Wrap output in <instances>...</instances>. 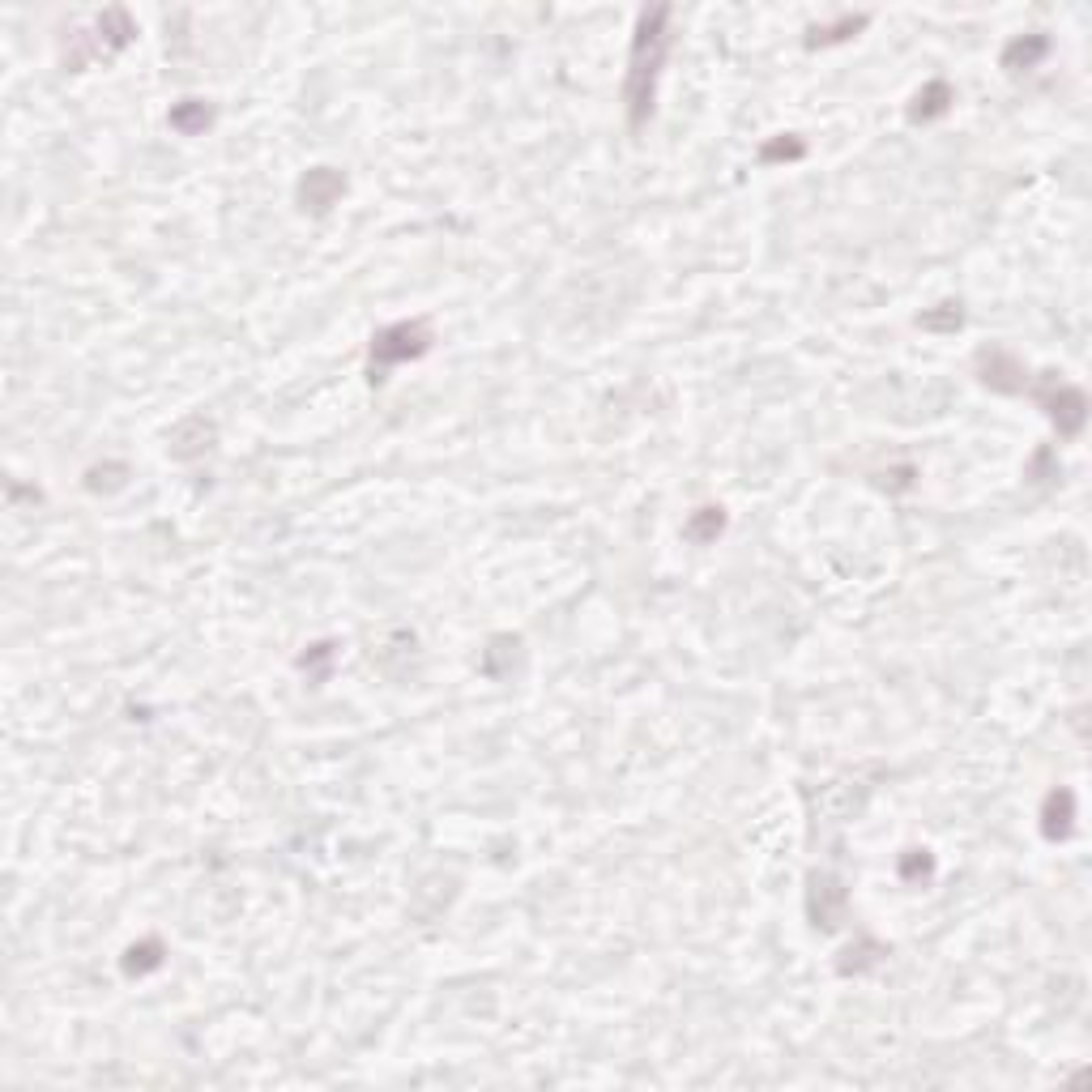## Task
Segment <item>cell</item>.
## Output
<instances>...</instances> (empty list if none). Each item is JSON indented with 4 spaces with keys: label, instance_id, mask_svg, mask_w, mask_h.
<instances>
[{
    "label": "cell",
    "instance_id": "9a60e30c",
    "mask_svg": "<svg viewBox=\"0 0 1092 1092\" xmlns=\"http://www.w3.org/2000/svg\"><path fill=\"white\" fill-rule=\"evenodd\" d=\"M802 154H807V146L798 137H777L760 150V163H790V158H802Z\"/></svg>",
    "mask_w": 1092,
    "mask_h": 1092
},
{
    "label": "cell",
    "instance_id": "5b68a950",
    "mask_svg": "<svg viewBox=\"0 0 1092 1092\" xmlns=\"http://www.w3.org/2000/svg\"><path fill=\"white\" fill-rule=\"evenodd\" d=\"M342 192H346V180H342V171H333V167H312L299 180V201H303V210H312V214L333 210V205L342 201Z\"/></svg>",
    "mask_w": 1092,
    "mask_h": 1092
},
{
    "label": "cell",
    "instance_id": "6da1fadb",
    "mask_svg": "<svg viewBox=\"0 0 1092 1092\" xmlns=\"http://www.w3.org/2000/svg\"><path fill=\"white\" fill-rule=\"evenodd\" d=\"M670 9L657 5L645 9L636 22V39H632V56H628V82H623V103H628V124L645 128V120L653 116V99H657V77H662V64L670 52Z\"/></svg>",
    "mask_w": 1092,
    "mask_h": 1092
},
{
    "label": "cell",
    "instance_id": "9c48e42d",
    "mask_svg": "<svg viewBox=\"0 0 1092 1092\" xmlns=\"http://www.w3.org/2000/svg\"><path fill=\"white\" fill-rule=\"evenodd\" d=\"M137 30H133V22H128V13L124 9H107L103 18H99V35H94V56H107V52H120V47L133 39Z\"/></svg>",
    "mask_w": 1092,
    "mask_h": 1092
},
{
    "label": "cell",
    "instance_id": "7a4b0ae2",
    "mask_svg": "<svg viewBox=\"0 0 1092 1092\" xmlns=\"http://www.w3.org/2000/svg\"><path fill=\"white\" fill-rule=\"evenodd\" d=\"M431 350V325L427 320H397V325L380 329L372 337V355H367V380L380 384L397 363L423 359Z\"/></svg>",
    "mask_w": 1092,
    "mask_h": 1092
},
{
    "label": "cell",
    "instance_id": "d6986e66",
    "mask_svg": "<svg viewBox=\"0 0 1092 1092\" xmlns=\"http://www.w3.org/2000/svg\"><path fill=\"white\" fill-rule=\"evenodd\" d=\"M905 875H930V858L926 854H918V849H913V858H905V866H901Z\"/></svg>",
    "mask_w": 1092,
    "mask_h": 1092
},
{
    "label": "cell",
    "instance_id": "8fae6325",
    "mask_svg": "<svg viewBox=\"0 0 1092 1092\" xmlns=\"http://www.w3.org/2000/svg\"><path fill=\"white\" fill-rule=\"evenodd\" d=\"M952 107V90H947V82H930L918 99H913V107H909V120H935V116H943V111Z\"/></svg>",
    "mask_w": 1092,
    "mask_h": 1092
},
{
    "label": "cell",
    "instance_id": "8992f818",
    "mask_svg": "<svg viewBox=\"0 0 1092 1092\" xmlns=\"http://www.w3.org/2000/svg\"><path fill=\"white\" fill-rule=\"evenodd\" d=\"M210 444H214V423L210 419H184L180 427L171 431V453L180 457V461H192V457H201V453H210Z\"/></svg>",
    "mask_w": 1092,
    "mask_h": 1092
},
{
    "label": "cell",
    "instance_id": "4fadbf2b",
    "mask_svg": "<svg viewBox=\"0 0 1092 1092\" xmlns=\"http://www.w3.org/2000/svg\"><path fill=\"white\" fill-rule=\"evenodd\" d=\"M158 965H163V943H158V939L133 943V947L124 952V973H128V977H146V973H154Z\"/></svg>",
    "mask_w": 1092,
    "mask_h": 1092
},
{
    "label": "cell",
    "instance_id": "5bb4252c",
    "mask_svg": "<svg viewBox=\"0 0 1092 1092\" xmlns=\"http://www.w3.org/2000/svg\"><path fill=\"white\" fill-rule=\"evenodd\" d=\"M210 120H214V111L205 107L201 99H184L180 107L171 111V128H180L184 137H192V133H205V128H210Z\"/></svg>",
    "mask_w": 1092,
    "mask_h": 1092
},
{
    "label": "cell",
    "instance_id": "2e32d148",
    "mask_svg": "<svg viewBox=\"0 0 1092 1092\" xmlns=\"http://www.w3.org/2000/svg\"><path fill=\"white\" fill-rule=\"evenodd\" d=\"M922 329H943V333H956L960 329V303H943V312H922L918 316Z\"/></svg>",
    "mask_w": 1092,
    "mask_h": 1092
},
{
    "label": "cell",
    "instance_id": "52a82bcc",
    "mask_svg": "<svg viewBox=\"0 0 1092 1092\" xmlns=\"http://www.w3.org/2000/svg\"><path fill=\"white\" fill-rule=\"evenodd\" d=\"M841 905H845L841 883L828 879V875H815L811 879V918H815V926H837Z\"/></svg>",
    "mask_w": 1092,
    "mask_h": 1092
},
{
    "label": "cell",
    "instance_id": "30bf717a",
    "mask_svg": "<svg viewBox=\"0 0 1092 1092\" xmlns=\"http://www.w3.org/2000/svg\"><path fill=\"white\" fill-rule=\"evenodd\" d=\"M1046 52H1050V39H1046V35H1024V39H1016V43H1011L1007 52H1003V69H1007V73L1033 69V64L1046 56Z\"/></svg>",
    "mask_w": 1092,
    "mask_h": 1092
},
{
    "label": "cell",
    "instance_id": "ac0fdd59",
    "mask_svg": "<svg viewBox=\"0 0 1092 1092\" xmlns=\"http://www.w3.org/2000/svg\"><path fill=\"white\" fill-rule=\"evenodd\" d=\"M329 657H333V649H329V645H312V653H303V657H299V666H303V670H312L316 679H320V674H325V662H329Z\"/></svg>",
    "mask_w": 1092,
    "mask_h": 1092
},
{
    "label": "cell",
    "instance_id": "ba28073f",
    "mask_svg": "<svg viewBox=\"0 0 1092 1092\" xmlns=\"http://www.w3.org/2000/svg\"><path fill=\"white\" fill-rule=\"evenodd\" d=\"M1071 824H1075V798L1071 790H1054L1046 798V807H1041V832H1046V841H1063Z\"/></svg>",
    "mask_w": 1092,
    "mask_h": 1092
},
{
    "label": "cell",
    "instance_id": "e0dca14e",
    "mask_svg": "<svg viewBox=\"0 0 1092 1092\" xmlns=\"http://www.w3.org/2000/svg\"><path fill=\"white\" fill-rule=\"evenodd\" d=\"M862 26H866V18H845L841 26L811 30V47H815V43H841V39H849V35H854V30H862Z\"/></svg>",
    "mask_w": 1092,
    "mask_h": 1092
},
{
    "label": "cell",
    "instance_id": "277c9868",
    "mask_svg": "<svg viewBox=\"0 0 1092 1092\" xmlns=\"http://www.w3.org/2000/svg\"><path fill=\"white\" fill-rule=\"evenodd\" d=\"M977 376H982L986 389L994 393H1024L1029 389V367H1024L1016 355H1007V350H977Z\"/></svg>",
    "mask_w": 1092,
    "mask_h": 1092
},
{
    "label": "cell",
    "instance_id": "3957f363",
    "mask_svg": "<svg viewBox=\"0 0 1092 1092\" xmlns=\"http://www.w3.org/2000/svg\"><path fill=\"white\" fill-rule=\"evenodd\" d=\"M1024 393H1029L1037 406L1050 414V423L1058 427V436H1063V440H1075L1084 431L1088 401H1084V393L1075 389V384L1058 380V376H1041V384L1029 380V389H1024Z\"/></svg>",
    "mask_w": 1092,
    "mask_h": 1092
},
{
    "label": "cell",
    "instance_id": "7c38bea8",
    "mask_svg": "<svg viewBox=\"0 0 1092 1092\" xmlns=\"http://www.w3.org/2000/svg\"><path fill=\"white\" fill-rule=\"evenodd\" d=\"M721 529H726V512H721V508H700L696 517L683 525V538L696 542V546H709Z\"/></svg>",
    "mask_w": 1092,
    "mask_h": 1092
}]
</instances>
